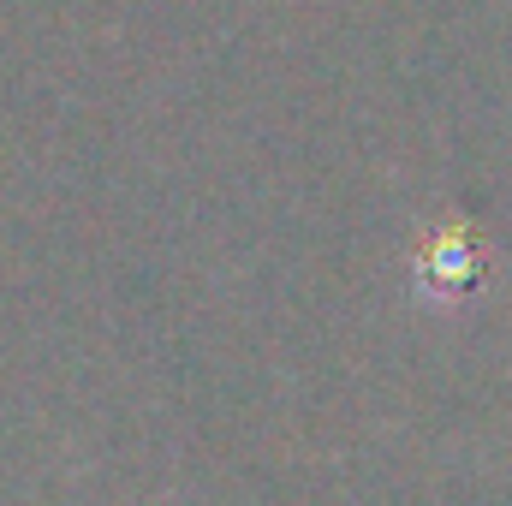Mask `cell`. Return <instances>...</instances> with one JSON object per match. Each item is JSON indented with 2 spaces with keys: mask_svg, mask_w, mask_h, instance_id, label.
<instances>
[{
  "mask_svg": "<svg viewBox=\"0 0 512 506\" xmlns=\"http://www.w3.org/2000/svg\"><path fill=\"white\" fill-rule=\"evenodd\" d=\"M417 292L423 298H441V304H453V298H465L477 280H483V251H477V239H471V227L465 221H447L423 251H417Z\"/></svg>",
  "mask_w": 512,
  "mask_h": 506,
  "instance_id": "cell-1",
  "label": "cell"
}]
</instances>
